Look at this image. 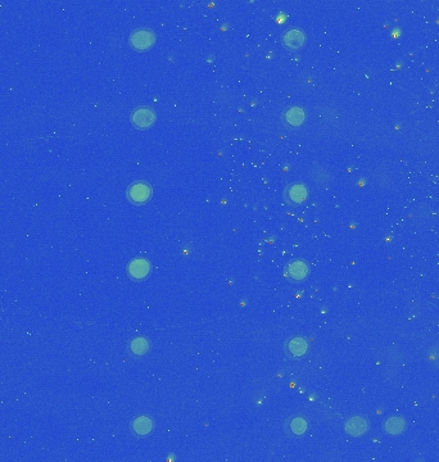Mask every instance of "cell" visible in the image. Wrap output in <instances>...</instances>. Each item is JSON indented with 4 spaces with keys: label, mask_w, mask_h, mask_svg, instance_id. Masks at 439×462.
I'll return each mask as SVG.
<instances>
[{
    "label": "cell",
    "mask_w": 439,
    "mask_h": 462,
    "mask_svg": "<svg viewBox=\"0 0 439 462\" xmlns=\"http://www.w3.org/2000/svg\"><path fill=\"white\" fill-rule=\"evenodd\" d=\"M290 428H291V431H293L294 434H297V435H301V434H303L304 431L307 430L306 420L302 417L294 418V420L291 421Z\"/></svg>",
    "instance_id": "5bb4252c"
},
{
    "label": "cell",
    "mask_w": 439,
    "mask_h": 462,
    "mask_svg": "<svg viewBox=\"0 0 439 462\" xmlns=\"http://www.w3.org/2000/svg\"><path fill=\"white\" fill-rule=\"evenodd\" d=\"M309 270L308 266L303 261H296V262H291L288 267V274L291 279L294 280H304L308 275Z\"/></svg>",
    "instance_id": "52a82bcc"
},
{
    "label": "cell",
    "mask_w": 439,
    "mask_h": 462,
    "mask_svg": "<svg viewBox=\"0 0 439 462\" xmlns=\"http://www.w3.org/2000/svg\"><path fill=\"white\" fill-rule=\"evenodd\" d=\"M385 431L390 435L401 434L406 429V421L402 417H390L384 425Z\"/></svg>",
    "instance_id": "30bf717a"
},
{
    "label": "cell",
    "mask_w": 439,
    "mask_h": 462,
    "mask_svg": "<svg viewBox=\"0 0 439 462\" xmlns=\"http://www.w3.org/2000/svg\"><path fill=\"white\" fill-rule=\"evenodd\" d=\"M156 41V34L149 29L134 30L130 35V44L135 50L143 52L153 47Z\"/></svg>",
    "instance_id": "6da1fadb"
},
{
    "label": "cell",
    "mask_w": 439,
    "mask_h": 462,
    "mask_svg": "<svg viewBox=\"0 0 439 462\" xmlns=\"http://www.w3.org/2000/svg\"><path fill=\"white\" fill-rule=\"evenodd\" d=\"M149 349V343L144 338H138L131 343V351L135 354H143Z\"/></svg>",
    "instance_id": "4fadbf2b"
},
{
    "label": "cell",
    "mask_w": 439,
    "mask_h": 462,
    "mask_svg": "<svg viewBox=\"0 0 439 462\" xmlns=\"http://www.w3.org/2000/svg\"><path fill=\"white\" fill-rule=\"evenodd\" d=\"M151 272V263L144 258L133 260L128 266V274L134 280H143Z\"/></svg>",
    "instance_id": "5b68a950"
},
{
    "label": "cell",
    "mask_w": 439,
    "mask_h": 462,
    "mask_svg": "<svg viewBox=\"0 0 439 462\" xmlns=\"http://www.w3.org/2000/svg\"><path fill=\"white\" fill-rule=\"evenodd\" d=\"M128 197L135 204H143L152 197V187L145 181H135L128 189Z\"/></svg>",
    "instance_id": "3957f363"
},
{
    "label": "cell",
    "mask_w": 439,
    "mask_h": 462,
    "mask_svg": "<svg viewBox=\"0 0 439 462\" xmlns=\"http://www.w3.org/2000/svg\"><path fill=\"white\" fill-rule=\"evenodd\" d=\"M131 122L135 128L141 129V130L149 129L156 122V113L149 107H139V108L134 109L131 113Z\"/></svg>",
    "instance_id": "7a4b0ae2"
},
{
    "label": "cell",
    "mask_w": 439,
    "mask_h": 462,
    "mask_svg": "<svg viewBox=\"0 0 439 462\" xmlns=\"http://www.w3.org/2000/svg\"><path fill=\"white\" fill-rule=\"evenodd\" d=\"M367 429H369V425H367L366 418L361 417V416H356V417L349 418L348 423L346 424L347 433H348L349 435L353 436L364 435L367 431Z\"/></svg>",
    "instance_id": "8992f818"
},
{
    "label": "cell",
    "mask_w": 439,
    "mask_h": 462,
    "mask_svg": "<svg viewBox=\"0 0 439 462\" xmlns=\"http://www.w3.org/2000/svg\"><path fill=\"white\" fill-rule=\"evenodd\" d=\"M307 187L302 184H296L289 189V199L294 203H302L307 199Z\"/></svg>",
    "instance_id": "8fae6325"
},
{
    "label": "cell",
    "mask_w": 439,
    "mask_h": 462,
    "mask_svg": "<svg viewBox=\"0 0 439 462\" xmlns=\"http://www.w3.org/2000/svg\"><path fill=\"white\" fill-rule=\"evenodd\" d=\"M284 117L290 126H301L306 120V112L299 107H291L285 112Z\"/></svg>",
    "instance_id": "ba28073f"
},
{
    "label": "cell",
    "mask_w": 439,
    "mask_h": 462,
    "mask_svg": "<svg viewBox=\"0 0 439 462\" xmlns=\"http://www.w3.org/2000/svg\"><path fill=\"white\" fill-rule=\"evenodd\" d=\"M281 41L288 49H299L306 43V34L299 29H289L281 36Z\"/></svg>",
    "instance_id": "277c9868"
},
{
    "label": "cell",
    "mask_w": 439,
    "mask_h": 462,
    "mask_svg": "<svg viewBox=\"0 0 439 462\" xmlns=\"http://www.w3.org/2000/svg\"><path fill=\"white\" fill-rule=\"evenodd\" d=\"M289 352L294 356H303L307 352V342L302 338H294L288 344Z\"/></svg>",
    "instance_id": "7c38bea8"
},
{
    "label": "cell",
    "mask_w": 439,
    "mask_h": 462,
    "mask_svg": "<svg viewBox=\"0 0 439 462\" xmlns=\"http://www.w3.org/2000/svg\"><path fill=\"white\" fill-rule=\"evenodd\" d=\"M133 429L136 434H139V435H147V434L151 433L152 429H153V421H152L148 416H140V417L134 420Z\"/></svg>",
    "instance_id": "9c48e42d"
}]
</instances>
